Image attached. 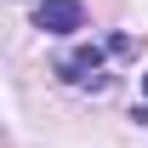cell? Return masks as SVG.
<instances>
[{
    "instance_id": "1",
    "label": "cell",
    "mask_w": 148,
    "mask_h": 148,
    "mask_svg": "<svg viewBox=\"0 0 148 148\" xmlns=\"http://www.w3.org/2000/svg\"><path fill=\"white\" fill-rule=\"evenodd\" d=\"M80 23H86L80 0H40L34 6V29H46V34H74Z\"/></svg>"
},
{
    "instance_id": "2",
    "label": "cell",
    "mask_w": 148,
    "mask_h": 148,
    "mask_svg": "<svg viewBox=\"0 0 148 148\" xmlns=\"http://www.w3.org/2000/svg\"><path fill=\"white\" fill-rule=\"evenodd\" d=\"M57 74L69 80V86H103V46H80L57 63Z\"/></svg>"
}]
</instances>
